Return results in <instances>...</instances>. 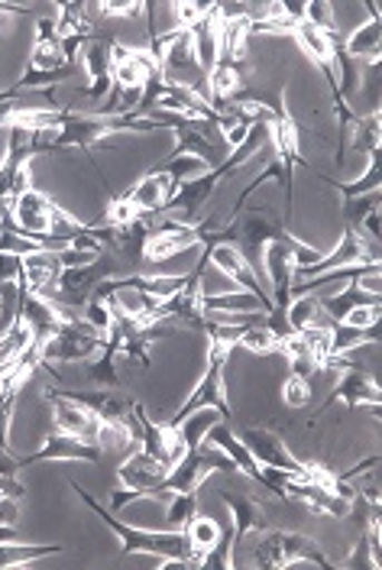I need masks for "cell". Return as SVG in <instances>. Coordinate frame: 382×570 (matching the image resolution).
I'll return each mask as SVG.
<instances>
[{"mask_svg": "<svg viewBox=\"0 0 382 570\" xmlns=\"http://www.w3.org/2000/svg\"><path fill=\"white\" fill-rule=\"evenodd\" d=\"M205 444L210 448H217L227 461L234 463V470H241L244 476H249L253 483H259L263 487V466L253 461V454L244 448V441H241V434L234 431L231 425H224V422H217V425L210 428L208 438H205Z\"/></svg>", "mask_w": 382, "mask_h": 570, "instance_id": "cell-18", "label": "cell"}, {"mask_svg": "<svg viewBox=\"0 0 382 570\" xmlns=\"http://www.w3.org/2000/svg\"><path fill=\"white\" fill-rule=\"evenodd\" d=\"M195 247H202V227L175 224L163 217V224H146L143 244H139V263H166Z\"/></svg>", "mask_w": 382, "mask_h": 570, "instance_id": "cell-5", "label": "cell"}, {"mask_svg": "<svg viewBox=\"0 0 382 570\" xmlns=\"http://www.w3.org/2000/svg\"><path fill=\"white\" fill-rule=\"evenodd\" d=\"M20 95H23V91H20L17 85H10V88L0 91V105H3V101H13V98H20Z\"/></svg>", "mask_w": 382, "mask_h": 570, "instance_id": "cell-37", "label": "cell"}, {"mask_svg": "<svg viewBox=\"0 0 382 570\" xmlns=\"http://www.w3.org/2000/svg\"><path fill=\"white\" fill-rule=\"evenodd\" d=\"M20 256H10V253H0V288L3 285L20 283Z\"/></svg>", "mask_w": 382, "mask_h": 570, "instance_id": "cell-35", "label": "cell"}, {"mask_svg": "<svg viewBox=\"0 0 382 570\" xmlns=\"http://www.w3.org/2000/svg\"><path fill=\"white\" fill-rule=\"evenodd\" d=\"M360 305H382V298H380V292H366V288H360L356 279H347L337 295L321 298V312H324V318L331 321V324H341V321L347 318L353 308H360Z\"/></svg>", "mask_w": 382, "mask_h": 570, "instance_id": "cell-21", "label": "cell"}, {"mask_svg": "<svg viewBox=\"0 0 382 570\" xmlns=\"http://www.w3.org/2000/svg\"><path fill=\"white\" fill-rule=\"evenodd\" d=\"M195 512H198V493H173V497H169V509H166L169 529L185 532V525L192 522Z\"/></svg>", "mask_w": 382, "mask_h": 570, "instance_id": "cell-30", "label": "cell"}, {"mask_svg": "<svg viewBox=\"0 0 382 570\" xmlns=\"http://www.w3.org/2000/svg\"><path fill=\"white\" fill-rule=\"evenodd\" d=\"M217 422H227L217 409H195L192 415H185V419H178L173 422L178 428V434H182V444H185V451H192V448H198V444H205V438H208V431Z\"/></svg>", "mask_w": 382, "mask_h": 570, "instance_id": "cell-22", "label": "cell"}, {"mask_svg": "<svg viewBox=\"0 0 382 570\" xmlns=\"http://www.w3.org/2000/svg\"><path fill=\"white\" fill-rule=\"evenodd\" d=\"M221 502L231 512V541H234V548L244 544L246 534L270 529V519H266V505L263 502L244 497V493H221Z\"/></svg>", "mask_w": 382, "mask_h": 570, "instance_id": "cell-16", "label": "cell"}, {"mask_svg": "<svg viewBox=\"0 0 382 570\" xmlns=\"http://www.w3.org/2000/svg\"><path fill=\"white\" fill-rule=\"evenodd\" d=\"M33 134L27 130H10L7 137V156L0 163V198L13 202L30 188V163H33Z\"/></svg>", "mask_w": 382, "mask_h": 570, "instance_id": "cell-8", "label": "cell"}, {"mask_svg": "<svg viewBox=\"0 0 382 570\" xmlns=\"http://www.w3.org/2000/svg\"><path fill=\"white\" fill-rule=\"evenodd\" d=\"M210 263L227 276V279H234V283L241 285L244 292L249 295H256L259 298V305H263V312H273V298H270V292L259 285V273L246 263L244 256H241V249L231 247V244H210L208 247Z\"/></svg>", "mask_w": 382, "mask_h": 570, "instance_id": "cell-11", "label": "cell"}, {"mask_svg": "<svg viewBox=\"0 0 382 570\" xmlns=\"http://www.w3.org/2000/svg\"><path fill=\"white\" fill-rule=\"evenodd\" d=\"M337 402H344L347 409L370 405L373 412H380V383H376L370 373H363V370H356L353 363H347V366L341 370V380H337V386L331 392V399L321 405L317 415H324V412H327L331 405H337Z\"/></svg>", "mask_w": 382, "mask_h": 570, "instance_id": "cell-12", "label": "cell"}, {"mask_svg": "<svg viewBox=\"0 0 382 570\" xmlns=\"http://www.w3.org/2000/svg\"><path fill=\"white\" fill-rule=\"evenodd\" d=\"M227 176H234V173H231V166H227V163H221V166H214V169L202 173V176L188 178V181H178V188L173 191V198L166 202V208H163L159 217L175 220V224L198 227V224L205 220L202 212L208 208L210 195L217 191V185H221Z\"/></svg>", "mask_w": 382, "mask_h": 570, "instance_id": "cell-3", "label": "cell"}, {"mask_svg": "<svg viewBox=\"0 0 382 570\" xmlns=\"http://www.w3.org/2000/svg\"><path fill=\"white\" fill-rule=\"evenodd\" d=\"M56 36L66 49V56H75V49L85 46V39L95 36V23L88 20L85 7L81 3H62L59 7V17H56Z\"/></svg>", "mask_w": 382, "mask_h": 570, "instance_id": "cell-20", "label": "cell"}, {"mask_svg": "<svg viewBox=\"0 0 382 570\" xmlns=\"http://www.w3.org/2000/svg\"><path fill=\"white\" fill-rule=\"evenodd\" d=\"M101 13L105 17H146L149 7L137 0H124V3H101Z\"/></svg>", "mask_w": 382, "mask_h": 570, "instance_id": "cell-34", "label": "cell"}, {"mask_svg": "<svg viewBox=\"0 0 382 570\" xmlns=\"http://www.w3.org/2000/svg\"><path fill=\"white\" fill-rule=\"evenodd\" d=\"M175 188H178V181L173 178V173L166 166H159V169H153V173L139 178L134 188H127V195L134 198V205L143 212L146 220H156L166 208V202L173 198Z\"/></svg>", "mask_w": 382, "mask_h": 570, "instance_id": "cell-15", "label": "cell"}, {"mask_svg": "<svg viewBox=\"0 0 382 570\" xmlns=\"http://www.w3.org/2000/svg\"><path fill=\"white\" fill-rule=\"evenodd\" d=\"M52 212H56V202L33 185L10 202L13 224L30 237H52Z\"/></svg>", "mask_w": 382, "mask_h": 570, "instance_id": "cell-10", "label": "cell"}, {"mask_svg": "<svg viewBox=\"0 0 382 570\" xmlns=\"http://www.w3.org/2000/svg\"><path fill=\"white\" fill-rule=\"evenodd\" d=\"M110 59H114V39L110 36H91L85 39L81 46V62H85V71H88V88L81 91L85 101H105L110 98Z\"/></svg>", "mask_w": 382, "mask_h": 570, "instance_id": "cell-9", "label": "cell"}, {"mask_svg": "<svg viewBox=\"0 0 382 570\" xmlns=\"http://www.w3.org/2000/svg\"><path fill=\"white\" fill-rule=\"evenodd\" d=\"M256 544L249 551V564L259 568H292V564H317L331 568V561L321 554L317 541L302 532H285V529H263L256 532Z\"/></svg>", "mask_w": 382, "mask_h": 570, "instance_id": "cell-2", "label": "cell"}, {"mask_svg": "<svg viewBox=\"0 0 382 570\" xmlns=\"http://www.w3.org/2000/svg\"><path fill=\"white\" fill-rule=\"evenodd\" d=\"M69 487L78 493V499L105 522L107 529L120 538L124 554H146V558H156L159 568H185V564H195V551H192L185 532H178V529H169V532H143V529H134V525H124V522H120L110 509H105V505L91 497L85 487H78L75 480H69Z\"/></svg>", "mask_w": 382, "mask_h": 570, "instance_id": "cell-1", "label": "cell"}, {"mask_svg": "<svg viewBox=\"0 0 382 570\" xmlns=\"http://www.w3.org/2000/svg\"><path fill=\"white\" fill-rule=\"evenodd\" d=\"M282 399H285L288 409H305L312 402V376L292 370L285 376V383H282Z\"/></svg>", "mask_w": 382, "mask_h": 570, "instance_id": "cell-31", "label": "cell"}, {"mask_svg": "<svg viewBox=\"0 0 382 570\" xmlns=\"http://www.w3.org/2000/svg\"><path fill=\"white\" fill-rule=\"evenodd\" d=\"M49 461H85V463H101L105 461V451L98 444H85L71 434H62V431H52L42 448L30 454V458H20V470L23 466H33V463H49Z\"/></svg>", "mask_w": 382, "mask_h": 570, "instance_id": "cell-13", "label": "cell"}, {"mask_svg": "<svg viewBox=\"0 0 382 570\" xmlns=\"http://www.w3.org/2000/svg\"><path fill=\"white\" fill-rule=\"evenodd\" d=\"M117 276V259H114V253H101L98 259H91V263H85V266H69V269H62V276H59V285H56V298L59 302H66V305H81V302H88L91 298V292L98 288L107 279H114Z\"/></svg>", "mask_w": 382, "mask_h": 570, "instance_id": "cell-6", "label": "cell"}, {"mask_svg": "<svg viewBox=\"0 0 382 570\" xmlns=\"http://www.w3.org/2000/svg\"><path fill=\"white\" fill-rule=\"evenodd\" d=\"M20 473V458L10 454V448H0V476H17Z\"/></svg>", "mask_w": 382, "mask_h": 570, "instance_id": "cell-36", "label": "cell"}, {"mask_svg": "<svg viewBox=\"0 0 382 570\" xmlns=\"http://www.w3.org/2000/svg\"><path fill=\"white\" fill-rule=\"evenodd\" d=\"M52 554H66V544H17V541H0V570L17 568V564H33Z\"/></svg>", "mask_w": 382, "mask_h": 570, "instance_id": "cell-24", "label": "cell"}, {"mask_svg": "<svg viewBox=\"0 0 382 570\" xmlns=\"http://www.w3.org/2000/svg\"><path fill=\"white\" fill-rule=\"evenodd\" d=\"M185 538H188V544H192V551H195V564H202V558L217 548V541L224 538V529L210 519V515H202V512H195L192 515V522L185 525Z\"/></svg>", "mask_w": 382, "mask_h": 570, "instance_id": "cell-23", "label": "cell"}, {"mask_svg": "<svg viewBox=\"0 0 382 570\" xmlns=\"http://www.w3.org/2000/svg\"><path fill=\"white\" fill-rule=\"evenodd\" d=\"M321 178H324V181H331V185L344 195V202H347V198H356V195L380 191V153L366 159V173L356 178V181H337V178H327V176H321Z\"/></svg>", "mask_w": 382, "mask_h": 570, "instance_id": "cell-28", "label": "cell"}, {"mask_svg": "<svg viewBox=\"0 0 382 570\" xmlns=\"http://www.w3.org/2000/svg\"><path fill=\"white\" fill-rule=\"evenodd\" d=\"M380 344V324L373 327H350V324H334L331 334V356H347L356 347H373Z\"/></svg>", "mask_w": 382, "mask_h": 570, "instance_id": "cell-25", "label": "cell"}, {"mask_svg": "<svg viewBox=\"0 0 382 570\" xmlns=\"http://www.w3.org/2000/svg\"><path fill=\"white\" fill-rule=\"evenodd\" d=\"M288 324L298 334V331H305L312 324H331V321L324 318V312H321V298H314L312 292H305V295H295L288 302Z\"/></svg>", "mask_w": 382, "mask_h": 570, "instance_id": "cell-27", "label": "cell"}, {"mask_svg": "<svg viewBox=\"0 0 382 570\" xmlns=\"http://www.w3.org/2000/svg\"><path fill=\"white\" fill-rule=\"evenodd\" d=\"M66 249H39V253H30V256H20V285H27L30 292H39V295H49L56 298V285H59V276L66 269V259H62Z\"/></svg>", "mask_w": 382, "mask_h": 570, "instance_id": "cell-14", "label": "cell"}, {"mask_svg": "<svg viewBox=\"0 0 382 570\" xmlns=\"http://www.w3.org/2000/svg\"><path fill=\"white\" fill-rule=\"evenodd\" d=\"M380 208V191H370V195H356L344 202V217H347V227H356L370 212Z\"/></svg>", "mask_w": 382, "mask_h": 570, "instance_id": "cell-32", "label": "cell"}, {"mask_svg": "<svg viewBox=\"0 0 382 570\" xmlns=\"http://www.w3.org/2000/svg\"><path fill=\"white\" fill-rule=\"evenodd\" d=\"M370 7V23H360L356 30L350 36H341V46H344V52H347L353 62H370V66H376L380 62V39H382V23H380V10H376V3H366Z\"/></svg>", "mask_w": 382, "mask_h": 570, "instance_id": "cell-19", "label": "cell"}, {"mask_svg": "<svg viewBox=\"0 0 382 570\" xmlns=\"http://www.w3.org/2000/svg\"><path fill=\"white\" fill-rule=\"evenodd\" d=\"M192 52H195V66L208 78L214 66L221 62V7H210L208 17H202L192 30Z\"/></svg>", "mask_w": 382, "mask_h": 570, "instance_id": "cell-17", "label": "cell"}, {"mask_svg": "<svg viewBox=\"0 0 382 570\" xmlns=\"http://www.w3.org/2000/svg\"><path fill=\"white\" fill-rule=\"evenodd\" d=\"M42 399L52 405V428L62 431V434H71L85 444H98L101 438V419L81 405L78 399H71L62 390H42Z\"/></svg>", "mask_w": 382, "mask_h": 570, "instance_id": "cell-7", "label": "cell"}, {"mask_svg": "<svg viewBox=\"0 0 382 570\" xmlns=\"http://www.w3.org/2000/svg\"><path fill=\"white\" fill-rule=\"evenodd\" d=\"M107 344L101 331H95L85 318L66 321L52 337H46L42 351H39V366H56V363H78V360H91ZM56 373V370H52Z\"/></svg>", "mask_w": 382, "mask_h": 570, "instance_id": "cell-4", "label": "cell"}, {"mask_svg": "<svg viewBox=\"0 0 382 570\" xmlns=\"http://www.w3.org/2000/svg\"><path fill=\"white\" fill-rule=\"evenodd\" d=\"M380 107H373V114H366V117L360 114L356 124L350 127V134H353V142H350V146H353L356 153H363L366 159L380 153Z\"/></svg>", "mask_w": 382, "mask_h": 570, "instance_id": "cell-26", "label": "cell"}, {"mask_svg": "<svg viewBox=\"0 0 382 570\" xmlns=\"http://www.w3.org/2000/svg\"><path fill=\"white\" fill-rule=\"evenodd\" d=\"M380 312L382 305H360L341 324H350V327H373V324H380Z\"/></svg>", "mask_w": 382, "mask_h": 570, "instance_id": "cell-33", "label": "cell"}, {"mask_svg": "<svg viewBox=\"0 0 382 570\" xmlns=\"http://www.w3.org/2000/svg\"><path fill=\"white\" fill-rule=\"evenodd\" d=\"M117 360L120 356L114 354L110 347H101L98 354L88 360V380L95 386H107V390H117L120 386V376H117Z\"/></svg>", "mask_w": 382, "mask_h": 570, "instance_id": "cell-29", "label": "cell"}]
</instances>
